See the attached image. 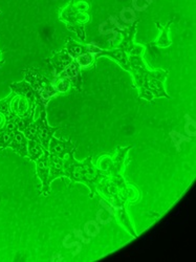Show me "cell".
I'll return each mask as SVG.
<instances>
[{
    "label": "cell",
    "mask_w": 196,
    "mask_h": 262,
    "mask_svg": "<svg viewBox=\"0 0 196 262\" xmlns=\"http://www.w3.org/2000/svg\"><path fill=\"white\" fill-rule=\"evenodd\" d=\"M130 74L133 76L135 87L139 90V98L151 102L158 98L171 99L165 91L164 82L168 72L164 70L151 71L143 60V56L130 55Z\"/></svg>",
    "instance_id": "6da1fadb"
},
{
    "label": "cell",
    "mask_w": 196,
    "mask_h": 262,
    "mask_svg": "<svg viewBox=\"0 0 196 262\" xmlns=\"http://www.w3.org/2000/svg\"><path fill=\"white\" fill-rule=\"evenodd\" d=\"M74 150L70 151L63 159L64 171L67 173V177L73 182L82 183L89 187L92 193L91 198H94L97 193V187L99 186L101 180L105 177L104 173L93 164L91 157L83 162L75 160Z\"/></svg>",
    "instance_id": "7a4b0ae2"
},
{
    "label": "cell",
    "mask_w": 196,
    "mask_h": 262,
    "mask_svg": "<svg viewBox=\"0 0 196 262\" xmlns=\"http://www.w3.org/2000/svg\"><path fill=\"white\" fill-rule=\"evenodd\" d=\"M37 108L39 109V117L37 120H34L24 131V135L28 140L35 141L39 143L43 149L49 150L50 143L57 130L58 127H52L49 125L47 118V106L37 103Z\"/></svg>",
    "instance_id": "3957f363"
},
{
    "label": "cell",
    "mask_w": 196,
    "mask_h": 262,
    "mask_svg": "<svg viewBox=\"0 0 196 262\" xmlns=\"http://www.w3.org/2000/svg\"><path fill=\"white\" fill-rule=\"evenodd\" d=\"M24 80L32 86L37 103L47 106L51 99L58 95L54 89L52 80L46 75H43L40 71L33 68H26L24 70Z\"/></svg>",
    "instance_id": "277c9868"
},
{
    "label": "cell",
    "mask_w": 196,
    "mask_h": 262,
    "mask_svg": "<svg viewBox=\"0 0 196 262\" xmlns=\"http://www.w3.org/2000/svg\"><path fill=\"white\" fill-rule=\"evenodd\" d=\"M10 108L12 114L19 118L25 119L30 117H35V111L37 107V102L35 98H29L23 95L11 93Z\"/></svg>",
    "instance_id": "5b68a950"
},
{
    "label": "cell",
    "mask_w": 196,
    "mask_h": 262,
    "mask_svg": "<svg viewBox=\"0 0 196 262\" xmlns=\"http://www.w3.org/2000/svg\"><path fill=\"white\" fill-rule=\"evenodd\" d=\"M45 154L43 156L36 161V171H37V176L42 182V189H41V194L43 196H48L51 195L52 193V188H51V181H50V161H49V151L45 150Z\"/></svg>",
    "instance_id": "8992f818"
},
{
    "label": "cell",
    "mask_w": 196,
    "mask_h": 262,
    "mask_svg": "<svg viewBox=\"0 0 196 262\" xmlns=\"http://www.w3.org/2000/svg\"><path fill=\"white\" fill-rule=\"evenodd\" d=\"M74 61V59L70 56L67 50H61L59 52H55L53 57L49 59V62L54 69V75L61 74L69 65Z\"/></svg>",
    "instance_id": "52a82bcc"
},
{
    "label": "cell",
    "mask_w": 196,
    "mask_h": 262,
    "mask_svg": "<svg viewBox=\"0 0 196 262\" xmlns=\"http://www.w3.org/2000/svg\"><path fill=\"white\" fill-rule=\"evenodd\" d=\"M59 75L67 77L72 82V86L76 91L82 92L83 79H82V75H81V69L75 60Z\"/></svg>",
    "instance_id": "ba28073f"
},
{
    "label": "cell",
    "mask_w": 196,
    "mask_h": 262,
    "mask_svg": "<svg viewBox=\"0 0 196 262\" xmlns=\"http://www.w3.org/2000/svg\"><path fill=\"white\" fill-rule=\"evenodd\" d=\"M99 57H110L113 60H115L120 67L126 71L130 73V61H129V55L120 50V49H115V50H103L96 58L98 59Z\"/></svg>",
    "instance_id": "9c48e42d"
},
{
    "label": "cell",
    "mask_w": 196,
    "mask_h": 262,
    "mask_svg": "<svg viewBox=\"0 0 196 262\" xmlns=\"http://www.w3.org/2000/svg\"><path fill=\"white\" fill-rule=\"evenodd\" d=\"M75 149V144L72 143L71 141H64V140H58L56 138H52L50 147H49V152L52 155L58 156L62 160L65 158L70 151Z\"/></svg>",
    "instance_id": "30bf717a"
},
{
    "label": "cell",
    "mask_w": 196,
    "mask_h": 262,
    "mask_svg": "<svg viewBox=\"0 0 196 262\" xmlns=\"http://www.w3.org/2000/svg\"><path fill=\"white\" fill-rule=\"evenodd\" d=\"M28 142H29V140L26 138L23 131L17 130L15 134V137L9 147H11L13 149L15 154L19 155L23 158H27L28 157Z\"/></svg>",
    "instance_id": "8fae6325"
},
{
    "label": "cell",
    "mask_w": 196,
    "mask_h": 262,
    "mask_svg": "<svg viewBox=\"0 0 196 262\" xmlns=\"http://www.w3.org/2000/svg\"><path fill=\"white\" fill-rule=\"evenodd\" d=\"M17 130V123L15 121H9L6 129L0 133V151H3L10 146Z\"/></svg>",
    "instance_id": "7c38bea8"
},
{
    "label": "cell",
    "mask_w": 196,
    "mask_h": 262,
    "mask_svg": "<svg viewBox=\"0 0 196 262\" xmlns=\"http://www.w3.org/2000/svg\"><path fill=\"white\" fill-rule=\"evenodd\" d=\"M173 23V19L170 20L169 23L166 26H161L159 23H156L157 27L161 29L162 33L159 36V38L151 43V46H156L159 48H168L171 46V40L169 39V31H170V26Z\"/></svg>",
    "instance_id": "4fadbf2b"
},
{
    "label": "cell",
    "mask_w": 196,
    "mask_h": 262,
    "mask_svg": "<svg viewBox=\"0 0 196 262\" xmlns=\"http://www.w3.org/2000/svg\"><path fill=\"white\" fill-rule=\"evenodd\" d=\"M52 83L57 94H67L73 87L72 82L67 77H64L62 75H54Z\"/></svg>",
    "instance_id": "5bb4252c"
},
{
    "label": "cell",
    "mask_w": 196,
    "mask_h": 262,
    "mask_svg": "<svg viewBox=\"0 0 196 262\" xmlns=\"http://www.w3.org/2000/svg\"><path fill=\"white\" fill-rule=\"evenodd\" d=\"M65 50L68 51V53L70 54V56L75 60L77 57H79L80 55L84 54L87 52L86 50V45L85 43H83V45H81V43L79 42H76L74 39L72 38H68L67 40V46H65Z\"/></svg>",
    "instance_id": "9a60e30c"
},
{
    "label": "cell",
    "mask_w": 196,
    "mask_h": 262,
    "mask_svg": "<svg viewBox=\"0 0 196 262\" xmlns=\"http://www.w3.org/2000/svg\"><path fill=\"white\" fill-rule=\"evenodd\" d=\"M10 89L15 94L23 95V96H26V97H29V98H35L31 84L28 83L26 80H23V81L18 82V83L10 84Z\"/></svg>",
    "instance_id": "2e32d148"
},
{
    "label": "cell",
    "mask_w": 196,
    "mask_h": 262,
    "mask_svg": "<svg viewBox=\"0 0 196 262\" xmlns=\"http://www.w3.org/2000/svg\"><path fill=\"white\" fill-rule=\"evenodd\" d=\"M43 154H45V151H43V147L32 140H29L28 142V157L31 161L36 162L38 159H40Z\"/></svg>",
    "instance_id": "e0dca14e"
},
{
    "label": "cell",
    "mask_w": 196,
    "mask_h": 262,
    "mask_svg": "<svg viewBox=\"0 0 196 262\" xmlns=\"http://www.w3.org/2000/svg\"><path fill=\"white\" fill-rule=\"evenodd\" d=\"M96 60H97V58L89 52H86V53L80 55L79 57H77L75 59V61L78 63V65L80 67L81 70H87L90 68H93Z\"/></svg>",
    "instance_id": "ac0fdd59"
},
{
    "label": "cell",
    "mask_w": 196,
    "mask_h": 262,
    "mask_svg": "<svg viewBox=\"0 0 196 262\" xmlns=\"http://www.w3.org/2000/svg\"><path fill=\"white\" fill-rule=\"evenodd\" d=\"M120 20L124 25L132 26L138 21V15L132 8H124L119 14Z\"/></svg>",
    "instance_id": "d6986e66"
},
{
    "label": "cell",
    "mask_w": 196,
    "mask_h": 262,
    "mask_svg": "<svg viewBox=\"0 0 196 262\" xmlns=\"http://www.w3.org/2000/svg\"><path fill=\"white\" fill-rule=\"evenodd\" d=\"M65 25H67V28H68L70 31H72V32H74V33L77 34L79 40H80L82 43H85V41H86L85 26H82V25L77 24V23H68V24H65Z\"/></svg>",
    "instance_id": "ffe728a7"
},
{
    "label": "cell",
    "mask_w": 196,
    "mask_h": 262,
    "mask_svg": "<svg viewBox=\"0 0 196 262\" xmlns=\"http://www.w3.org/2000/svg\"><path fill=\"white\" fill-rule=\"evenodd\" d=\"M85 45H86V43H85ZM86 50H87V52H89V53L93 54L95 57H97L103 51L102 49H100L96 45H86Z\"/></svg>",
    "instance_id": "44dd1931"
},
{
    "label": "cell",
    "mask_w": 196,
    "mask_h": 262,
    "mask_svg": "<svg viewBox=\"0 0 196 262\" xmlns=\"http://www.w3.org/2000/svg\"><path fill=\"white\" fill-rule=\"evenodd\" d=\"M8 122H9V120H8L7 116L4 113L0 112V133L6 129V127L8 125Z\"/></svg>",
    "instance_id": "7402d4cb"
},
{
    "label": "cell",
    "mask_w": 196,
    "mask_h": 262,
    "mask_svg": "<svg viewBox=\"0 0 196 262\" xmlns=\"http://www.w3.org/2000/svg\"><path fill=\"white\" fill-rule=\"evenodd\" d=\"M4 63V57H3V53L2 51H0V65H2Z\"/></svg>",
    "instance_id": "603a6c76"
},
{
    "label": "cell",
    "mask_w": 196,
    "mask_h": 262,
    "mask_svg": "<svg viewBox=\"0 0 196 262\" xmlns=\"http://www.w3.org/2000/svg\"><path fill=\"white\" fill-rule=\"evenodd\" d=\"M3 14V12H2V10H0V15H2Z\"/></svg>",
    "instance_id": "cb8c5ba5"
}]
</instances>
